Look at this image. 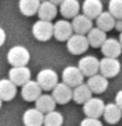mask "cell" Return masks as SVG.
<instances>
[{"instance_id":"obj_22","label":"cell","mask_w":122,"mask_h":126,"mask_svg":"<svg viewBox=\"0 0 122 126\" xmlns=\"http://www.w3.org/2000/svg\"><path fill=\"white\" fill-rule=\"evenodd\" d=\"M87 38V42H88V46H93V48H101L103 46V44L105 42V39H107V32L101 31V30H98L97 27H93L88 31V34L86 35Z\"/></svg>"},{"instance_id":"obj_4","label":"cell","mask_w":122,"mask_h":126,"mask_svg":"<svg viewBox=\"0 0 122 126\" xmlns=\"http://www.w3.org/2000/svg\"><path fill=\"white\" fill-rule=\"evenodd\" d=\"M121 72V62L118 59L112 58H103L100 60V69L98 73L105 79H112L117 77Z\"/></svg>"},{"instance_id":"obj_26","label":"cell","mask_w":122,"mask_h":126,"mask_svg":"<svg viewBox=\"0 0 122 126\" xmlns=\"http://www.w3.org/2000/svg\"><path fill=\"white\" fill-rule=\"evenodd\" d=\"M39 0H20L18 1V9L25 17H32L38 13L39 9Z\"/></svg>"},{"instance_id":"obj_1","label":"cell","mask_w":122,"mask_h":126,"mask_svg":"<svg viewBox=\"0 0 122 126\" xmlns=\"http://www.w3.org/2000/svg\"><path fill=\"white\" fill-rule=\"evenodd\" d=\"M30 52L25 46L16 45L7 52V62L11 64V67H20L25 66L30 62Z\"/></svg>"},{"instance_id":"obj_11","label":"cell","mask_w":122,"mask_h":126,"mask_svg":"<svg viewBox=\"0 0 122 126\" xmlns=\"http://www.w3.org/2000/svg\"><path fill=\"white\" fill-rule=\"evenodd\" d=\"M80 10L83 11V16L88 17L90 20H95L104 11L101 0H84L83 4L80 6Z\"/></svg>"},{"instance_id":"obj_27","label":"cell","mask_w":122,"mask_h":126,"mask_svg":"<svg viewBox=\"0 0 122 126\" xmlns=\"http://www.w3.org/2000/svg\"><path fill=\"white\" fill-rule=\"evenodd\" d=\"M63 115L58 111H52L44 115V126H62Z\"/></svg>"},{"instance_id":"obj_10","label":"cell","mask_w":122,"mask_h":126,"mask_svg":"<svg viewBox=\"0 0 122 126\" xmlns=\"http://www.w3.org/2000/svg\"><path fill=\"white\" fill-rule=\"evenodd\" d=\"M72 35H73V28H72L70 21H68V20H58L53 24L55 39L60 41V42H66Z\"/></svg>"},{"instance_id":"obj_36","label":"cell","mask_w":122,"mask_h":126,"mask_svg":"<svg viewBox=\"0 0 122 126\" xmlns=\"http://www.w3.org/2000/svg\"><path fill=\"white\" fill-rule=\"evenodd\" d=\"M1 104H3V101H1V99H0V108H1Z\"/></svg>"},{"instance_id":"obj_16","label":"cell","mask_w":122,"mask_h":126,"mask_svg":"<svg viewBox=\"0 0 122 126\" xmlns=\"http://www.w3.org/2000/svg\"><path fill=\"white\" fill-rule=\"evenodd\" d=\"M86 84L90 88L91 94H103L108 88V79H105L104 76H101L98 73L95 76L88 77V80H87Z\"/></svg>"},{"instance_id":"obj_32","label":"cell","mask_w":122,"mask_h":126,"mask_svg":"<svg viewBox=\"0 0 122 126\" xmlns=\"http://www.w3.org/2000/svg\"><path fill=\"white\" fill-rule=\"evenodd\" d=\"M115 30L119 32H122V18H119V20H115Z\"/></svg>"},{"instance_id":"obj_15","label":"cell","mask_w":122,"mask_h":126,"mask_svg":"<svg viewBox=\"0 0 122 126\" xmlns=\"http://www.w3.org/2000/svg\"><path fill=\"white\" fill-rule=\"evenodd\" d=\"M52 98L55 99L56 104L65 105L72 99V88L68 87L66 84H63V83H58L55 86V88L52 90Z\"/></svg>"},{"instance_id":"obj_21","label":"cell","mask_w":122,"mask_h":126,"mask_svg":"<svg viewBox=\"0 0 122 126\" xmlns=\"http://www.w3.org/2000/svg\"><path fill=\"white\" fill-rule=\"evenodd\" d=\"M17 94V87L9 79H1L0 80V99L9 102Z\"/></svg>"},{"instance_id":"obj_33","label":"cell","mask_w":122,"mask_h":126,"mask_svg":"<svg viewBox=\"0 0 122 126\" xmlns=\"http://www.w3.org/2000/svg\"><path fill=\"white\" fill-rule=\"evenodd\" d=\"M48 1H51L52 4H55V6H56V7H58V6H60V4H62V3H63L65 0H48Z\"/></svg>"},{"instance_id":"obj_7","label":"cell","mask_w":122,"mask_h":126,"mask_svg":"<svg viewBox=\"0 0 122 126\" xmlns=\"http://www.w3.org/2000/svg\"><path fill=\"white\" fill-rule=\"evenodd\" d=\"M66 48L72 55H81L86 53L88 49V42H87L86 35H79L73 34L68 41H66Z\"/></svg>"},{"instance_id":"obj_29","label":"cell","mask_w":122,"mask_h":126,"mask_svg":"<svg viewBox=\"0 0 122 126\" xmlns=\"http://www.w3.org/2000/svg\"><path fill=\"white\" fill-rule=\"evenodd\" d=\"M80 126H103V122L100 119H94V118H84L81 121Z\"/></svg>"},{"instance_id":"obj_12","label":"cell","mask_w":122,"mask_h":126,"mask_svg":"<svg viewBox=\"0 0 122 126\" xmlns=\"http://www.w3.org/2000/svg\"><path fill=\"white\" fill-rule=\"evenodd\" d=\"M70 24L73 28V34H79V35H87L88 31L93 28V20L83 14H79L74 18H72Z\"/></svg>"},{"instance_id":"obj_14","label":"cell","mask_w":122,"mask_h":126,"mask_svg":"<svg viewBox=\"0 0 122 126\" xmlns=\"http://www.w3.org/2000/svg\"><path fill=\"white\" fill-rule=\"evenodd\" d=\"M101 52L104 55V58L118 59L122 53V46L118 39H115V38H107L105 42L103 44V46H101Z\"/></svg>"},{"instance_id":"obj_34","label":"cell","mask_w":122,"mask_h":126,"mask_svg":"<svg viewBox=\"0 0 122 126\" xmlns=\"http://www.w3.org/2000/svg\"><path fill=\"white\" fill-rule=\"evenodd\" d=\"M118 41H119V44H121V46H122V32H119V39Z\"/></svg>"},{"instance_id":"obj_25","label":"cell","mask_w":122,"mask_h":126,"mask_svg":"<svg viewBox=\"0 0 122 126\" xmlns=\"http://www.w3.org/2000/svg\"><path fill=\"white\" fill-rule=\"evenodd\" d=\"M95 24H97L98 30H101L104 32H108L111 30H114V27H115V18L108 11H103L98 17L95 18Z\"/></svg>"},{"instance_id":"obj_28","label":"cell","mask_w":122,"mask_h":126,"mask_svg":"<svg viewBox=\"0 0 122 126\" xmlns=\"http://www.w3.org/2000/svg\"><path fill=\"white\" fill-rule=\"evenodd\" d=\"M108 13L115 20L122 18V0H109L108 1Z\"/></svg>"},{"instance_id":"obj_35","label":"cell","mask_w":122,"mask_h":126,"mask_svg":"<svg viewBox=\"0 0 122 126\" xmlns=\"http://www.w3.org/2000/svg\"><path fill=\"white\" fill-rule=\"evenodd\" d=\"M44 1H48V0H39V3H44Z\"/></svg>"},{"instance_id":"obj_9","label":"cell","mask_w":122,"mask_h":126,"mask_svg":"<svg viewBox=\"0 0 122 126\" xmlns=\"http://www.w3.org/2000/svg\"><path fill=\"white\" fill-rule=\"evenodd\" d=\"M9 80L16 87H23L25 83L31 80V70L27 66H20V67H11L9 70Z\"/></svg>"},{"instance_id":"obj_2","label":"cell","mask_w":122,"mask_h":126,"mask_svg":"<svg viewBox=\"0 0 122 126\" xmlns=\"http://www.w3.org/2000/svg\"><path fill=\"white\" fill-rule=\"evenodd\" d=\"M36 83L44 91H52L55 86L59 83L58 73L52 69H42L38 76H36Z\"/></svg>"},{"instance_id":"obj_19","label":"cell","mask_w":122,"mask_h":126,"mask_svg":"<svg viewBox=\"0 0 122 126\" xmlns=\"http://www.w3.org/2000/svg\"><path fill=\"white\" fill-rule=\"evenodd\" d=\"M103 116H104V119H105L107 123H109V125H117L118 122L122 119V111L118 108L114 102L105 104Z\"/></svg>"},{"instance_id":"obj_3","label":"cell","mask_w":122,"mask_h":126,"mask_svg":"<svg viewBox=\"0 0 122 126\" xmlns=\"http://www.w3.org/2000/svg\"><path fill=\"white\" fill-rule=\"evenodd\" d=\"M32 35L36 41L46 42L53 36V24L52 21H42L38 20L32 25Z\"/></svg>"},{"instance_id":"obj_30","label":"cell","mask_w":122,"mask_h":126,"mask_svg":"<svg viewBox=\"0 0 122 126\" xmlns=\"http://www.w3.org/2000/svg\"><path fill=\"white\" fill-rule=\"evenodd\" d=\"M114 104H115L118 108L122 111V90H119L117 93V95H115V102H114Z\"/></svg>"},{"instance_id":"obj_8","label":"cell","mask_w":122,"mask_h":126,"mask_svg":"<svg viewBox=\"0 0 122 126\" xmlns=\"http://www.w3.org/2000/svg\"><path fill=\"white\" fill-rule=\"evenodd\" d=\"M105 104L101 98H93L91 97L87 102L83 104V112L86 115V118H94V119H100V116H103Z\"/></svg>"},{"instance_id":"obj_6","label":"cell","mask_w":122,"mask_h":126,"mask_svg":"<svg viewBox=\"0 0 122 126\" xmlns=\"http://www.w3.org/2000/svg\"><path fill=\"white\" fill-rule=\"evenodd\" d=\"M62 83L66 84L70 88H74V87L83 84V80H84V76L81 74V72L79 70L77 66H68V67L63 69L62 72Z\"/></svg>"},{"instance_id":"obj_20","label":"cell","mask_w":122,"mask_h":126,"mask_svg":"<svg viewBox=\"0 0 122 126\" xmlns=\"http://www.w3.org/2000/svg\"><path fill=\"white\" fill-rule=\"evenodd\" d=\"M55 108H56V102L52 98V95H49V94H41L39 98L35 101V109H38L44 115L55 111Z\"/></svg>"},{"instance_id":"obj_18","label":"cell","mask_w":122,"mask_h":126,"mask_svg":"<svg viewBox=\"0 0 122 126\" xmlns=\"http://www.w3.org/2000/svg\"><path fill=\"white\" fill-rule=\"evenodd\" d=\"M59 11L65 18H74L80 13V3L79 0H65L59 6Z\"/></svg>"},{"instance_id":"obj_13","label":"cell","mask_w":122,"mask_h":126,"mask_svg":"<svg viewBox=\"0 0 122 126\" xmlns=\"http://www.w3.org/2000/svg\"><path fill=\"white\" fill-rule=\"evenodd\" d=\"M41 94H42V90L38 86V83L34 80H30L21 87V97L27 102H35L36 99L39 98Z\"/></svg>"},{"instance_id":"obj_24","label":"cell","mask_w":122,"mask_h":126,"mask_svg":"<svg viewBox=\"0 0 122 126\" xmlns=\"http://www.w3.org/2000/svg\"><path fill=\"white\" fill-rule=\"evenodd\" d=\"M36 14H38L39 20H42V21H51V20H53L56 17L58 7L55 4H52L51 1H44V3L39 4V9H38Z\"/></svg>"},{"instance_id":"obj_5","label":"cell","mask_w":122,"mask_h":126,"mask_svg":"<svg viewBox=\"0 0 122 126\" xmlns=\"http://www.w3.org/2000/svg\"><path fill=\"white\" fill-rule=\"evenodd\" d=\"M77 67L81 72V74L84 77H91L98 74V69H100V60L95 56H91V55H87V56H83V58L79 60L77 63Z\"/></svg>"},{"instance_id":"obj_23","label":"cell","mask_w":122,"mask_h":126,"mask_svg":"<svg viewBox=\"0 0 122 126\" xmlns=\"http://www.w3.org/2000/svg\"><path fill=\"white\" fill-rule=\"evenodd\" d=\"M93 97V94H91L90 88L87 87V84H80V86L74 87V88H72V99L74 101L76 104H83L87 102L88 99Z\"/></svg>"},{"instance_id":"obj_17","label":"cell","mask_w":122,"mask_h":126,"mask_svg":"<svg viewBox=\"0 0 122 126\" xmlns=\"http://www.w3.org/2000/svg\"><path fill=\"white\" fill-rule=\"evenodd\" d=\"M24 126H44V113H41L38 109L30 108L23 115Z\"/></svg>"},{"instance_id":"obj_31","label":"cell","mask_w":122,"mask_h":126,"mask_svg":"<svg viewBox=\"0 0 122 126\" xmlns=\"http://www.w3.org/2000/svg\"><path fill=\"white\" fill-rule=\"evenodd\" d=\"M4 42H6V31L0 27V48L4 45Z\"/></svg>"}]
</instances>
